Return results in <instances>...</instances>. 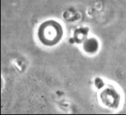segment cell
I'll list each match as a JSON object with an SVG mask.
<instances>
[{"mask_svg":"<svg viewBox=\"0 0 126 115\" xmlns=\"http://www.w3.org/2000/svg\"><path fill=\"white\" fill-rule=\"evenodd\" d=\"M84 47L86 48V50L89 52H94L96 51L98 49V43L96 40L91 38L85 42Z\"/></svg>","mask_w":126,"mask_h":115,"instance_id":"obj_3","label":"cell"},{"mask_svg":"<svg viewBox=\"0 0 126 115\" xmlns=\"http://www.w3.org/2000/svg\"><path fill=\"white\" fill-rule=\"evenodd\" d=\"M38 35L42 44L46 46H53L61 39L63 30L59 23L54 21H49L41 25Z\"/></svg>","mask_w":126,"mask_h":115,"instance_id":"obj_1","label":"cell"},{"mask_svg":"<svg viewBox=\"0 0 126 115\" xmlns=\"http://www.w3.org/2000/svg\"><path fill=\"white\" fill-rule=\"evenodd\" d=\"M100 98L105 106L115 108L118 106L120 101V96L113 88H108L100 93Z\"/></svg>","mask_w":126,"mask_h":115,"instance_id":"obj_2","label":"cell"}]
</instances>
